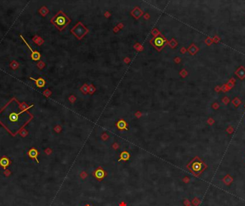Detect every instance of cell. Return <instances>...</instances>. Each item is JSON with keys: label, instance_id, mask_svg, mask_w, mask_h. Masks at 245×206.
Masks as SVG:
<instances>
[{"label": "cell", "instance_id": "obj_1", "mask_svg": "<svg viewBox=\"0 0 245 206\" xmlns=\"http://www.w3.org/2000/svg\"><path fill=\"white\" fill-rule=\"evenodd\" d=\"M32 106H27L13 97L0 110V124L11 135H16L33 118V115L28 112Z\"/></svg>", "mask_w": 245, "mask_h": 206}, {"label": "cell", "instance_id": "obj_2", "mask_svg": "<svg viewBox=\"0 0 245 206\" xmlns=\"http://www.w3.org/2000/svg\"><path fill=\"white\" fill-rule=\"evenodd\" d=\"M50 22L55 25L60 31L63 30L67 25H69L71 20L66 14L64 13L62 10H60L56 14L55 17H53Z\"/></svg>", "mask_w": 245, "mask_h": 206}, {"label": "cell", "instance_id": "obj_3", "mask_svg": "<svg viewBox=\"0 0 245 206\" xmlns=\"http://www.w3.org/2000/svg\"><path fill=\"white\" fill-rule=\"evenodd\" d=\"M73 35L79 40H81L89 32V30L86 27L85 25H83L81 22H77V25H75L73 28L70 30Z\"/></svg>", "mask_w": 245, "mask_h": 206}, {"label": "cell", "instance_id": "obj_4", "mask_svg": "<svg viewBox=\"0 0 245 206\" xmlns=\"http://www.w3.org/2000/svg\"><path fill=\"white\" fill-rule=\"evenodd\" d=\"M166 42V39L165 37L161 34H158L156 37H155L153 39H152L151 40V44H153L156 50L161 51L165 46Z\"/></svg>", "mask_w": 245, "mask_h": 206}, {"label": "cell", "instance_id": "obj_5", "mask_svg": "<svg viewBox=\"0 0 245 206\" xmlns=\"http://www.w3.org/2000/svg\"><path fill=\"white\" fill-rule=\"evenodd\" d=\"M20 37L22 38V40L24 41V42H25V44H26V45L27 46L28 48H29V49L30 50L31 53H32V54H31V57H32V59L33 60H39L40 59V54H39L38 52H37V51H33V50H32V48L30 47V45L28 44V43L27 42V41L25 40V39H24V37H23L22 35H20Z\"/></svg>", "mask_w": 245, "mask_h": 206}, {"label": "cell", "instance_id": "obj_6", "mask_svg": "<svg viewBox=\"0 0 245 206\" xmlns=\"http://www.w3.org/2000/svg\"><path fill=\"white\" fill-rule=\"evenodd\" d=\"M143 14V11L139 9L138 7H136L132 11H131V15L135 19H138L139 17H141Z\"/></svg>", "mask_w": 245, "mask_h": 206}, {"label": "cell", "instance_id": "obj_7", "mask_svg": "<svg viewBox=\"0 0 245 206\" xmlns=\"http://www.w3.org/2000/svg\"><path fill=\"white\" fill-rule=\"evenodd\" d=\"M193 169L195 170L198 171V172H200L203 169H204L205 167H206V165H204V163L202 162H199V161H197V162H195L193 163Z\"/></svg>", "mask_w": 245, "mask_h": 206}, {"label": "cell", "instance_id": "obj_8", "mask_svg": "<svg viewBox=\"0 0 245 206\" xmlns=\"http://www.w3.org/2000/svg\"><path fill=\"white\" fill-rule=\"evenodd\" d=\"M31 80H34L35 82L36 83V85L38 87H43L44 85H45V80L43 79V78H39L37 80H35V79H34L32 77H30Z\"/></svg>", "mask_w": 245, "mask_h": 206}, {"label": "cell", "instance_id": "obj_9", "mask_svg": "<svg viewBox=\"0 0 245 206\" xmlns=\"http://www.w3.org/2000/svg\"><path fill=\"white\" fill-rule=\"evenodd\" d=\"M28 155H29V156L31 158H35V159L37 160V162H38V160H37V155H38V152L37 151V150L35 148H32L30 150V151L28 152Z\"/></svg>", "mask_w": 245, "mask_h": 206}, {"label": "cell", "instance_id": "obj_10", "mask_svg": "<svg viewBox=\"0 0 245 206\" xmlns=\"http://www.w3.org/2000/svg\"><path fill=\"white\" fill-rule=\"evenodd\" d=\"M9 164V160L7 157H3L0 160V165L1 166H2L3 168H6L7 166H8Z\"/></svg>", "mask_w": 245, "mask_h": 206}, {"label": "cell", "instance_id": "obj_11", "mask_svg": "<svg viewBox=\"0 0 245 206\" xmlns=\"http://www.w3.org/2000/svg\"><path fill=\"white\" fill-rule=\"evenodd\" d=\"M117 126L120 130H123V129H127L126 127V122L123 120H120L117 123Z\"/></svg>", "mask_w": 245, "mask_h": 206}, {"label": "cell", "instance_id": "obj_12", "mask_svg": "<svg viewBox=\"0 0 245 206\" xmlns=\"http://www.w3.org/2000/svg\"><path fill=\"white\" fill-rule=\"evenodd\" d=\"M88 86L87 84H84L81 87H80V91L83 92L84 95L88 93Z\"/></svg>", "mask_w": 245, "mask_h": 206}, {"label": "cell", "instance_id": "obj_13", "mask_svg": "<svg viewBox=\"0 0 245 206\" xmlns=\"http://www.w3.org/2000/svg\"><path fill=\"white\" fill-rule=\"evenodd\" d=\"M95 87H94L93 85H90V86H88V92L89 94H93L95 92Z\"/></svg>", "mask_w": 245, "mask_h": 206}]
</instances>
